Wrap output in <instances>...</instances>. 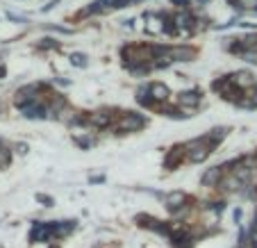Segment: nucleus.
Wrapping results in <instances>:
<instances>
[{"label": "nucleus", "instance_id": "7", "mask_svg": "<svg viewBox=\"0 0 257 248\" xmlns=\"http://www.w3.org/2000/svg\"><path fill=\"white\" fill-rule=\"evenodd\" d=\"M200 103V96L193 91H187V93H180V105H189V107H196Z\"/></svg>", "mask_w": 257, "mask_h": 248}, {"label": "nucleus", "instance_id": "9", "mask_svg": "<svg viewBox=\"0 0 257 248\" xmlns=\"http://www.w3.org/2000/svg\"><path fill=\"white\" fill-rule=\"evenodd\" d=\"M207 155H210V146H200V148H196L192 155H189V159H192V162H203Z\"/></svg>", "mask_w": 257, "mask_h": 248}, {"label": "nucleus", "instance_id": "11", "mask_svg": "<svg viewBox=\"0 0 257 248\" xmlns=\"http://www.w3.org/2000/svg\"><path fill=\"white\" fill-rule=\"evenodd\" d=\"M71 62H73V64H78V66H86V57H85V55H80V52H78V55H73Z\"/></svg>", "mask_w": 257, "mask_h": 248}, {"label": "nucleus", "instance_id": "4", "mask_svg": "<svg viewBox=\"0 0 257 248\" xmlns=\"http://www.w3.org/2000/svg\"><path fill=\"white\" fill-rule=\"evenodd\" d=\"M75 230V221H53V235L55 239H64V237H68Z\"/></svg>", "mask_w": 257, "mask_h": 248}, {"label": "nucleus", "instance_id": "2", "mask_svg": "<svg viewBox=\"0 0 257 248\" xmlns=\"http://www.w3.org/2000/svg\"><path fill=\"white\" fill-rule=\"evenodd\" d=\"M185 203H187V196L182 194V191H171V194H166V209H169L171 214H182Z\"/></svg>", "mask_w": 257, "mask_h": 248}, {"label": "nucleus", "instance_id": "1", "mask_svg": "<svg viewBox=\"0 0 257 248\" xmlns=\"http://www.w3.org/2000/svg\"><path fill=\"white\" fill-rule=\"evenodd\" d=\"M53 221L50 223H41L37 221L32 225V230H30V242L37 244V242H50L53 239Z\"/></svg>", "mask_w": 257, "mask_h": 248}, {"label": "nucleus", "instance_id": "13", "mask_svg": "<svg viewBox=\"0 0 257 248\" xmlns=\"http://www.w3.org/2000/svg\"><path fill=\"white\" fill-rule=\"evenodd\" d=\"M9 164V153L5 148H0V166H7Z\"/></svg>", "mask_w": 257, "mask_h": 248}, {"label": "nucleus", "instance_id": "14", "mask_svg": "<svg viewBox=\"0 0 257 248\" xmlns=\"http://www.w3.org/2000/svg\"><path fill=\"white\" fill-rule=\"evenodd\" d=\"M237 5H241V7H257V0H237Z\"/></svg>", "mask_w": 257, "mask_h": 248}, {"label": "nucleus", "instance_id": "15", "mask_svg": "<svg viewBox=\"0 0 257 248\" xmlns=\"http://www.w3.org/2000/svg\"><path fill=\"white\" fill-rule=\"evenodd\" d=\"M232 216H235V223H239V221H241V209H235V214H232Z\"/></svg>", "mask_w": 257, "mask_h": 248}, {"label": "nucleus", "instance_id": "12", "mask_svg": "<svg viewBox=\"0 0 257 248\" xmlns=\"http://www.w3.org/2000/svg\"><path fill=\"white\" fill-rule=\"evenodd\" d=\"M37 201H39V203H43V205H46V207H50V205H53V198H50V196H46V194H37Z\"/></svg>", "mask_w": 257, "mask_h": 248}, {"label": "nucleus", "instance_id": "8", "mask_svg": "<svg viewBox=\"0 0 257 248\" xmlns=\"http://www.w3.org/2000/svg\"><path fill=\"white\" fill-rule=\"evenodd\" d=\"M148 91H150V96H152L155 100H164L166 93H169V91H166V87H164V85H157V82L148 87Z\"/></svg>", "mask_w": 257, "mask_h": 248}, {"label": "nucleus", "instance_id": "6", "mask_svg": "<svg viewBox=\"0 0 257 248\" xmlns=\"http://www.w3.org/2000/svg\"><path fill=\"white\" fill-rule=\"evenodd\" d=\"M182 150H185V148H173V153H169V157L164 159V166H166V169H173V166H178L180 157H182Z\"/></svg>", "mask_w": 257, "mask_h": 248}, {"label": "nucleus", "instance_id": "5", "mask_svg": "<svg viewBox=\"0 0 257 248\" xmlns=\"http://www.w3.org/2000/svg\"><path fill=\"white\" fill-rule=\"evenodd\" d=\"M121 128H123V130H128V132L139 130V128H144V118L139 116V114H128V116L123 118Z\"/></svg>", "mask_w": 257, "mask_h": 248}, {"label": "nucleus", "instance_id": "3", "mask_svg": "<svg viewBox=\"0 0 257 248\" xmlns=\"http://www.w3.org/2000/svg\"><path fill=\"white\" fill-rule=\"evenodd\" d=\"M221 180H223V169H221V166H212V169H207L203 173V178H200L203 187H218Z\"/></svg>", "mask_w": 257, "mask_h": 248}, {"label": "nucleus", "instance_id": "10", "mask_svg": "<svg viewBox=\"0 0 257 248\" xmlns=\"http://www.w3.org/2000/svg\"><path fill=\"white\" fill-rule=\"evenodd\" d=\"M241 57H244L246 62H253V64H257V50H244V52H241Z\"/></svg>", "mask_w": 257, "mask_h": 248}]
</instances>
